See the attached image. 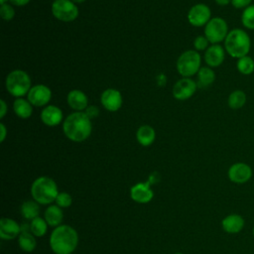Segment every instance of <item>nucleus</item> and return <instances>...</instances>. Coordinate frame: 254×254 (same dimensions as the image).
<instances>
[{"mask_svg":"<svg viewBox=\"0 0 254 254\" xmlns=\"http://www.w3.org/2000/svg\"><path fill=\"white\" fill-rule=\"evenodd\" d=\"M63 131L70 141L76 143L83 142L91 134V119L83 111H74L64 120Z\"/></svg>","mask_w":254,"mask_h":254,"instance_id":"1","label":"nucleus"},{"mask_svg":"<svg viewBox=\"0 0 254 254\" xmlns=\"http://www.w3.org/2000/svg\"><path fill=\"white\" fill-rule=\"evenodd\" d=\"M78 234L76 230L67 224L55 227L50 235V246L55 254H70L76 249Z\"/></svg>","mask_w":254,"mask_h":254,"instance_id":"2","label":"nucleus"},{"mask_svg":"<svg viewBox=\"0 0 254 254\" xmlns=\"http://www.w3.org/2000/svg\"><path fill=\"white\" fill-rule=\"evenodd\" d=\"M251 40L249 35L242 29H233L229 31L224 40L225 52L232 58L240 59L247 56L250 52Z\"/></svg>","mask_w":254,"mask_h":254,"instance_id":"3","label":"nucleus"},{"mask_svg":"<svg viewBox=\"0 0 254 254\" xmlns=\"http://www.w3.org/2000/svg\"><path fill=\"white\" fill-rule=\"evenodd\" d=\"M58 194V185L52 178L42 176L32 183L31 195L40 204H51Z\"/></svg>","mask_w":254,"mask_h":254,"instance_id":"4","label":"nucleus"},{"mask_svg":"<svg viewBox=\"0 0 254 254\" xmlns=\"http://www.w3.org/2000/svg\"><path fill=\"white\" fill-rule=\"evenodd\" d=\"M5 86L11 95L15 96L16 98L22 97L28 94L32 87L31 77L22 69L12 70L6 77Z\"/></svg>","mask_w":254,"mask_h":254,"instance_id":"5","label":"nucleus"},{"mask_svg":"<svg viewBox=\"0 0 254 254\" xmlns=\"http://www.w3.org/2000/svg\"><path fill=\"white\" fill-rule=\"evenodd\" d=\"M201 58L197 51L189 50L184 52L177 61L178 72L184 77H190L196 74L200 68Z\"/></svg>","mask_w":254,"mask_h":254,"instance_id":"6","label":"nucleus"},{"mask_svg":"<svg viewBox=\"0 0 254 254\" xmlns=\"http://www.w3.org/2000/svg\"><path fill=\"white\" fill-rule=\"evenodd\" d=\"M228 33V25L221 17L211 18L204 26V36L212 45L224 41Z\"/></svg>","mask_w":254,"mask_h":254,"instance_id":"7","label":"nucleus"},{"mask_svg":"<svg viewBox=\"0 0 254 254\" xmlns=\"http://www.w3.org/2000/svg\"><path fill=\"white\" fill-rule=\"evenodd\" d=\"M53 16L62 22H72L78 17V8L70 0H55L52 4Z\"/></svg>","mask_w":254,"mask_h":254,"instance_id":"8","label":"nucleus"},{"mask_svg":"<svg viewBox=\"0 0 254 254\" xmlns=\"http://www.w3.org/2000/svg\"><path fill=\"white\" fill-rule=\"evenodd\" d=\"M211 11L209 7L203 3L193 5L188 13V21L194 27L205 26L211 19Z\"/></svg>","mask_w":254,"mask_h":254,"instance_id":"9","label":"nucleus"},{"mask_svg":"<svg viewBox=\"0 0 254 254\" xmlns=\"http://www.w3.org/2000/svg\"><path fill=\"white\" fill-rule=\"evenodd\" d=\"M252 175H253V172L251 167L248 164L242 163V162H237L232 164L227 171V176L230 182L237 185H242L247 183L252 178Z\"/></svg>","mask_w":254,"mask_h":254,"instance_id":"10","label":"nucleus"},{"mask_svg":"<svg viewBox=\"0 0 254 254\" xmlns=\"http://www.w3.org/2000/svg\"><path fill=\"white\" fill-rule=\"evenodd\" d=\"M197 83L190 77L179 79L173 86V96L178 100H187L196 91Z\"/></svg>","mask_w":254,"mask_h":254,"instance_id":"11","label":"nucleus"},{"mask_svg":"<svg viewBox=\"0 0 254 254\" xmlns=\"http://www.w3.org/2000/svg\"><path fill=\"white\" fill-rule=\"evenodd\" d=\"M52 98V91L50 87L45 84H36L31 87L27 94V99L32 103L33 106L42 107L47 106Z\"/></svg>","mask_w":254,"mask_h":254,"instance_id":"12","label":"nucleus"},{"mask_svg":"<svg viewBox=\"0 0 254 254\" xmlns=\"http://www.w3.org/2000/svg\"><path fill=\"white\" fill-rule=\"evenodd\" d=\"M122 95L119 90L115 88L105 89L100 96V102L102 106L111 112H115L120 109L122 105Z\"/></svg>","mask_w":254,"mask_h":254,"instance_id":"13","label":"nucleus"},{"mask_svg":"<svg viewBox=\"0 0 254 254\" xmlns=\"http://www.w3.org/2000/svg\"><path fill=\"white\" fill-rule=\"evenodd\" d=\"M130 197L138 203H148L154 197V191L148 182L138 183L130 189Z\"/></svg>","mask_w":254,"mask_h":254,"instance_id":"14","label":"nucleus"},{"mask_svg":"<svg viewBox=\"0 0 254 254\" xmlns=\"http://www.w3.org/2000/svg\"><path fill=\"white\" fill-rule=\"evenodd\" d=\"M22 231L21 225L12 218L3 217L0 220V237L3 240H13L19 237Z\"/></svg>","mask_w":254,"mask_h":254,"instance_id":"15","label":"nucleus"},{"mask_svg":"<svg viewBox=\"0 0 254 254\" xmlns=\"http://www.w3.org/2000/svg\"><path fill=\"white\" fill-rule=\"evenodd\" d=\"M225 59V49L219 44L211 45L204 53V61L209 67L219 66Z\"/></svg>","mask_w":254,"mask_h":254,"instance_id":"16","label":"nucleus"},{"mask_svg":"<svg viewBox=\"0 0 254 254\" xmlns=\"http://www.w3.org/2000/svg\"><path fill=\"white\" fill-rule=\"evenodd\" d=\"M64 118L63 111L56 105H47L41 112V119L47 126L53 127L62 123Z\"/></svg>","mask_w":254,"mask_h":254,"instance_id":"17","label":"nucleus"},{"mask_svg":"<svg viewBox=\"0 0 254 254\" xmlns=\"http://www.w3.org/2000/svg\"><path fill=\"white\" fill-rule=\"evenodd\" d=\"M245 225L244 218L238 213H230L226 215L221 221L222 229L229 234L239 233Z\"/></svg>","mask_w":254,"mask_h":254,"instance_id":"18","label":"nucleus"},{"mask_svg":"<svg viewBox=\"0 0 254 254\" xmlns=\"http://www.w3.org/2000/svg\"><path fill=\"white\" fill-rule=\"evenodd\" d=\"M66 101L68 106L74 111H84L88 106L87 95L79 89L70 90L67 93Z\"/></svg>","mask_w":254,"mask_h":254,"instance_id":"19","label":"nucleus"},{"mask_svg":"<svg viewBox=\"0 0 254 254\" xmlns=\"http://www.w3.org/2000/svg\"><path fill=\"white\" fill-rule=\"evenodd\" d=\"M44 218L47 221L48 225L53 227L60 226L64 219L63 208L57 204H50L45 210Z\"/></svg>","mask_w":254,"mask_h":254,"instance_id":"20","label":"nucleus"},{"mask_svg":"<svg viewBox=\"0 0 254 254\" xmlns=\"http://www.w3.org/2000/svg\"><path fill=\"white\" fill-rule=\"evenodd\" d=\"M22 227V231L18 237L19 247L25 252H32L36 249L37 240L36 236L30 231V225L28 228Z\"/></svg>","mask_w":254,"mask_h":254,"instance_id":"21","label":"nucleus"},{"mask_svg":"<svg viewBox=\"0 0 254 254\" xmlns=\"http://www.w3.org/2000/svg\"><path fill=\"white\" fill-rule=\"evenodd\" d=\"M136 138L140 145L143 147H148L153 144L156 138V132L150 125H142L138 128L136 132Z\"/></svg>","mask_w":254,"mask_h":254,"instance_id":"22","label":"nucleus"},{"mask_svg":"<svg viewBox=\"0 0 254 254\" xmlns=\"http://www.w3.org/2000/svg\"><path fill=\"white\" fill-rule=\"evenodd\" d=\"M13 110L18 117L22 119H27L31 117L33 113V105L28 99L18 97L13 102Z\"/></svg>","mask_w":254,"mask_h":254,"instance_id":"23","label":"nucleus"},{"mask_svg":"<svg viewBox=\"0 0 254 254\" xmlns=\"http://www.w3.org/2000/svg\"><path fill=\"white\" fill-rule=\"evenodd\" d=\"M22 216L27 220H33L40 214V203L36 200H26L21 204L20 208Z\"/></svg>","mask_w":254,"mask_h":254,"instance_id":"24","label":"nucleus"},{"mask_svg":"<svg viewBox=\"0 0 254 254\" xmlns=\"http://www.w3.org/2000/svg\"><path fill=\"white\" fill-rule=\"evenodd\" d=\"M197 74V86L206 87L213 83L215 80V72L209 66H202L199 68Z\"/></svg>","mask_w":254,"mask_h":254,"instance_id":"25","label":"nucleus"},{"mask_svg":"<svg viewBox=\"0 0 254 254\" xmlns=\"http://www.w3.org/2000/svg\"><path fill=\"white\" fill-rule=\"evenodd\" d=\"M246 100H247V96L245 92L241 89H236L229 94L227 99V104L231 109L237 110L242 108L245 105Z\"/></svg>","mask_w":254,"mask_h":254,"instance_id":"26","label":"nucleus"},{"mask_svg":"<svg viewBox=\"0 0 254 254\" xmlns=\"http://www.w3.org/2000/svg\"><path fill=\"white\" fill-rule=\"evenodd\" d=\"M30 231L36 236V237H43L48 230V223L45 220V218H42L40 216L34 218L30 222Z\"/></svg>","mask_w":254,"mask_h":254,"instance_id":"27","label":"nucleus"},{"mask_svg":"<svg viewBox=\"0 0 254 254\" xmlns=\"http://www.w3.org/2000/svg\"><path fill=\"white\" fill-rule=\"evenodd\" d=\"M236 67L241 74L249 75L254 71V60L248 55L244 56L237 60Z\"/></svg>","mask_w":254,"mask_h":254,"instance_id":"28","label":"nucleus"},{"mask_svg":"<svg viewBox=\"0 0 254 254\" xmlns=\"http://www.w3.org/2000/svg\"><path fill=\"white\" fill-rule=\"evenodd\" d=\"M241 23L248 30H254V4L245 8L241 14Z\"/></svg>","mask_w":254,"mask_h":254,"instance_id":"29","label":"nucleus"},{"mask_svg":"<svg viewBox=\"0 0 254 254\" xmlns=\"http://www.w3.org/2000/svg\"><path fill=\"white\" fill-rule=\"evenodd\" d=\"M56 204L59 205L62 208H67L71 205L72 203V197L68 192L65 191H61L59 192L57 198H56Z\"/></svg>","mask_w":254,"mask_h":254,"instance_id":"30","label":"nucleus"},{"mask_svg":"<svg viewBox=\"0 0 254 254\" xmlns=\"http://www.w3.org/2000/svg\"><path fill=\"white\" fill-rule=\"evenodd\" d=\"M0 16L5 21H11L15 17V10L12 5L5 3L0 7Z\"/></svg>","mask_w":254,"mask_h":254,"instance_id":"31","label":"nucleus"},{"mask_svg":"<svg viewBox=\"0 0 254 254\" xmlns=\"http://www.w3.org/2000/svg\"><path fill=\"white\" fill-rule=\"evenodd\" d=\"M209 41L205 36H197L193 41V47L195 51H206L209 47Z\"/></svg>","mask_w":254,"mask_h":254,"instance_id":"32","label":"nucleus"},{"mask_svg":"<svg viewBox=\"0 0 254 254\" xmlns=\"http://www.w3.org/2000/svg\"><path fill=\"white\" fill-rule=\"evenodd\" d=\"M83 112L88 116V118L93 119V118H96L99 115L100 111H99V108L97 106L89 105V106L86 107V109Z\"/></svg>","mask_w":254,"mask_h":254,"instance_id":"33","label":"nucleus"},{"mask_svg":"<svg viewBox=\"0 0 254 254\" xmlns=\"http://www.w3.org/2000/svg\"><path fill=\"white\" fill-rule=\"evenodd\" d=\"M252 0H231V4L236 9H245L250 6Z\"/></svg>","mask_w":254,"mask_h":254,"instance_id":"34","label":"nucleus"},{"mask_svg":"<svg viewBox=\"0 0 254 254\" xmlns=\"http://www.w3.org/2000/svg\"><path fill=\"white\" fill-rule=\"evenodd\" d=\"M159 181H160V174L157 173V172H154V173L150 174V176H149V178H148V180H147V182H148L151 186H152V185H155V184H157V183H159Z\"/></svg>","mask_w":254,"mask_h":254,"instance_id":"35","label":"nucleus"},{"mask_svg":"<svg viewBox=\"0 0 254 254\" xmlns=\"http://www.w3.org/2000/svg\"><path fill=\"white\" fill-rule=\"evenodd\" d=\"M0 104H1L0 118L2 119V118H4V116H5V115H6V113H7V104H6V102H5L3 99H1V100H0Z\"/></svg>","mask_w":254,"mask_h":254,"instance_id":"36","label":"nucleus"},{"mask_svg":"<svg viewBox=\"0 0 254 254\" xmlns=\"http://www.w3.org/2000/svg\"><path fill=\"white\" fill-rule=\"evenodd\" d=\"M9 1H10L11 4H13V5H15V6L21 7V6L27 5L31 0H9Z\"/></svg>","mask_w":254,"mask_h":254,"instance_id":"37","label":"nucleus"},{"mask_svg":"<svg viewBox=\"0 0 254 254\" xmlns=\"http://www.w3.org/2000/svg\"><path fill=\"white\" fill-rule=\"evenodd\" d=\"M0 131H1V136H0V142H4L6 135H7V129L3 123H0Z\"/></svg>","mask_w":254,"mask_h":254,"instance_id":"38","label":"nucleus"},{"mask_svg":"<svg viewBox=\"0 0 254 254\" xmlns=\"http://www.w3.org/2000/svg\"><path fill=\"white\" fill-rule=\"evenodd\" d=\"M214 1L219 6H226L231 3V0H214Z\"/></svg>","mask_w":254,"mask_h":254,"instance_id":"39","label":"nucleus"},{"mask_svg":"<svg viewBox=\"0 0 254 254\" xmlns=\"http://www.w3.org/2000/svg\"><path fill=\"white\" fill-rule=\"evenodd\" d=\"M70 1H72L75 4H80V3H83L85 0H70Z\"/></svg>","mask_w":254,"mask_h":254,"instance_id":"40","label":"nucleus"},{"mask_svg":"<svg viewBox=\"0 0 254 254\" xmlns=\"http://www.w3.org/2000/svg\"><path fill=\"white\" fill-rule=\"evenodd\" d=\"M7 1H8V0H0V3H1V5H3V4H5Z\"/></svg>","mask_w":254,"mask_h":254,"instance_id":"41","label":"nucleus"},{"mask_svg":"<svg viewBox=\"0 0 254 254\" xmlns=\"http://www.w3.org/2000/svg\"><path fill=\"white\" fill-rule=\"evenodd\" d=\"M175 254H184V253H182V252H177V253H175Z\"/></svg>","mask_w":254,"mask_h":254,"instance_id":"42","label":"nucleus"},{"mask_svg":"<svg viewBox=\"0 0 254 254\" xmlns=\"http://www.w3.org/2000/svg\"><path fill=\"white\" fill-rule=\"evenodd\" d=\"M253 237H254V226H253Z\"/></svg>","mask_w":254,"mask_h":254,"instance_id":"43","label":"nucleus"},{"mask_svg":"<svg viewBox=\"0 0 254 254\" xmlns=\"http://www.w3.org/2000/svg\"><path fill=\"white\" fill-rule=\"evenodd\" d=\"M70 254H73V253H70Z\"/></svg>","mask_w":254,"mask_h":254,"instance_id":"44","label":"nucleus"}]
</instances>
